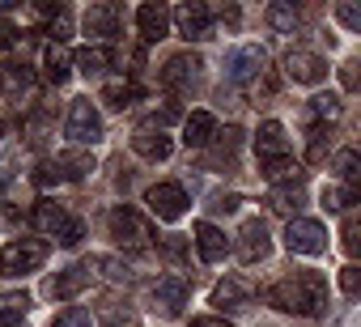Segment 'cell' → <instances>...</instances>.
I'll return each mask as SVG.
<instances>
[{"label": "cell", "instance_id": "1", "mask_svg": "<svg viewBox=\"0 0 361 327\" xmlns=\"http://www.w3.org/2000/svg\"><path fill=\"white\" fill-rule=\"evenodd\" d=\"M264 297L276 310H289V314L310 319V314H319L327 306V280H323V272H293V276L276 280Z\"/></svg>", "mask_w": 361, "mask_h": 327}, {"label": "cell", "instance_id": "2", "mask_svg": "<svg viewBox=\"0 0 361 327\" xmlns=\"http://www.w3.org/2000/svg\"><path fill=\"white\" fill-rule=\"evenodd\" d=\"M111 238H115L119 247H128V251H145L149 238H153V230H149V221H145L136 209L119 204V209H111Z\"/></svg>", "mask_w": 361, "mask_h": 327}, {"label": "cell", "instance_id": "3", "mask_svg": "<svg viewBox=\"0 0 361 327\" xmlns=\"http://www.w3.org/2000/svg\"><path fill=\"white\" fill-rule=\"evenodd\" d=\"M35 221H39V230L56 234L60 247H77V242L85 238V226H81L77 217H68V213H64L60 204H51V200H43V204L35 209Z\"/></svg>", "mask_w": 361, "mask_h": 327}, {"label": "cell", "instance_id": "4", "mask_svg": "<svg viewBox=\"0 0 361 327\" xmlns=\"http://www.w3.org/2000/svg\"><path fill=\"white\" fill-rule=\"evenodd\" d=\"M43 259H47V247L39 238H22V242L0 251V272L5 276H26V272H39Z\"/></svg>", "mask_w": 361, "mask_h": 327}, {"label": "cell", "instance_id": "5", "mask_svg": "<svg viewBox=\"0 0 361 327\" xmlns=\"http://www.w3.org/2000/svg\"><path fill=\"white\" fill-rule=\"evenodd\" d=\"M285 247L293 255H323L327 251V230L310 217H293L289 230H285Z\"/></svg>", "mask_w": 361, "mask_h": 327}, {"label": "cell", "instance_id": "6", "mask_svg": "<svg viewBox=\"0 0 361 327\" xmlns=\"http://www.w3.org/2000/svg\"><path fill=\"white\" fill-rule=\"evenodd\" d=\"M68 140L73 144H94V140H102V115L94 111V102L90 98H77L73 102V111H68Z\"/></svg>", "mask_w": 361, "mask_h": 327}, {"label": "cell", "instance_id": "7", "mask_svg": "<svg viewBox=\"0 0 361 327\" xmlns=\"http://www.w3.org/2000/svg\"><path fill=\"white\" fill-rule=\"evenodd\" d=\"M145 204L161 217V221H178L188 213V192L178 187V183H153L149 192H145Z\"/></svg>", "mask_w": 361, "mask_h": 327}, {"label": "cell", "instance_id": "8", "mask_svg": "<svg viewBox=\"0 0 361 327\" xmlns=\"http://www.w3.org/2000/svg\"><path fill=\"white\" fill-rule=\"evenodd\" d=\"M174 26H178V35L183 39H213V13H209V5H200V0H188V5H178L174 9Z\"/></svg>", "mask_w": 361, "mask_h": 327}, {"label": "cell", "instance_id": "9", "mask_svg": "<svg viewBox=\"0 0 361 327\" xmlns=\"http://www.w3.org/2000/svg\"><path fill=\"white\" fill-rule=\"evenodd\" d=\"M285 73L293 77V81H302V85H319L323 77H327V60L323 56H314V51H289L285 56Z\"/></svg>", "mask_w": 361, "mask_h": 327}, {"label": "cell", "instance_id": "10", "mask_svg": "<svg viewBox=\"0 0 361 327\" xmlns=\"http://www.w3.org/2000/svg\"><path fill=\"white\" fill-rule=\"evenodd\" d=\"M183 306H188V280H183V276H161V280L153 285V310L178 314Z\"/></svg>", "mask_w": 361, "mask_h": 327}, {"label": "cell", "instance_id": "11", "mask_svg": "<svg viewBox=\"0 0 361 327\" xmlns=\"http://www.w3.org/2000/svg\"><path fill=\"white\" fill-rule=\"evenodd\" d=\"M255 153H259V166H268V161H281V157H289V140H285V128H281L276 119L259 123Z\"/></svg>", "mask_w": 361, "mask_h": 327}, {"label": "cell", "instance_id": "12", "mask_svg": "<svg viewBox=\"0 0 361 327\" xmlns=\"http://www.w3.org/2000/svg\"><path fill=\"white\" fill-rule=\"evenodd\" d=\"M0 85H5V98H9V102H22V98H30V90H35V68L9 60L5 68H0Z\"/></svg>", "mask_w": 361, "mask_h": 327}, {"label": "cell", "instance_id": "13", "mask_svg": "<svg viewBox=\"0 0 361 327\" xmlns=\"http://www.w3.org/2000/svg\"><path fill=\"white\" fill-rule=\"evenodd\" d=\"M268 251H272V242H268L264 221H247L243 234H238V259H243V264H259Z\"/></svg>", "mask_w": 361, "mask_h": 327}, {"label": "cell", "instance_id": "14", "mask_svg": "<svg viewBox=\"0 0 361 327\" xmlns=\"http://www.w3.org/2000/svg\"><path fill=\"white\" fill-rule=\"evenodd\" d=\"M251 297H255V289H251L243 276H226V280L213 289V306H221V310H247Z\"/></svg>", "mask_w": 361, "mask_h": 327}, {"label": "cell", "instance_id": "15", "mask_svg": "<svg viewBox=\"0 0 361 327\" xmlns=\"http://www.w3.org/2000/svg\"><path fill=\"white\" fill-rule=\"evenodd\" d=\"M119 22H123V9L111 5V0L90 5V13H85V30H90V35H102V39H115V35H119Z\"/></svg>", "mask_w": 361, "mask_h": 327}, {"label": "cell", "instance_id": "16", "mask_svg": "<svg viewBox=\"0 0 361 327\" xmlns=\"http://www.w3.org/2000/svg\"><path fill=\"white\" fill-rule=\"evenodd\" d=\"M132 149H136L145 161H166L174 144H170V136H166L161 128H157V132H153V128H136V132H132Z\"/></svg>", "mask_w": 361, "mask_h": 327}, {"label": "cell", "instance_id": "17", "mask_svg": "<svg viewBox=\"0 0 361 327\" xmlns=\"http://www.w3.org/2000/svg\"><path fill=\"white\" fill-rule=\"evenodd\" d=\"M196 68H200L196 56H170L166 68H161V85H166V90H188V85L196 81Z\"/></svg>", "mask_w": 361, "mask_h": 327}, {"label": "cell", "instance_id": "18", "mask_svg": "<svg viewBox=\"0 0 361 327\" xmlns=\"http://www.w3.org/2000/svg\"><path fill=\"white\" fill-rule=\"evenodd\" d=\"M259 68H264V51H259V47H238V51L226 60V73H230V81H238V85L251 81Z\"/></svg>", "mask_w": 361, "mask_h": 327}, {"label": "cell", "instance_id": "19", "mask_svg": "<svg viewBox=\"0 0 361 327\" xmlns=\"http://www.w3.org/2000/svg\"><path fill=\"white\" fill-rule=\"evenodd\" d=\"M136 26H140V35H145L149 43H157V39H166V30H170V13H166L161 5H140V9H136Z\"/></svg>", "mask_w": 361, "mask_h": 327}, {"label": "cell", "instance_id": "20", "mask_svg": "<svg viewBox=\"0 0 361 327\" xmlns=\"http://www.w3.org/2000/svg\"><path fill=\"white\" fill-rule=\"evenodd\" d=\"M213 136H217V119H213L209 111H192L188 123H183V140H188L192 149H204Z\"/></svg>", "mask_w": 361, "mask_h": 327}, {"label": "cell", "instance_id": "21", "mask_svg": "<svg viewBox=\"0 0 361 327\" xmlns=\"http://www.w3.org/2000/svg\"><path fill=\"white\" fill-rule=\"evenodd\" d=\"M196 247H200V259H209V264L226 259V251H230L226 234H221L217 226H209V221H200V226H196Z\"/></svg>", "mask_w": 361, "mask_h": 327}, {"label": "cell", "instance_id": "22", "mask_svg": "<svg viewBox=\"0 0 361 327\" xmlns=\"http://www.w3.org/2000/svg\"><path fill=\"white\" fill-rule=\"evenodd\" d=\"M336 171H340V179H344V192H348L353 200H361V153H357V149L336 153Z\"/></svg>", "mask_w": 361, "mask_h": 327}, {"label": "cell", "instance_id": "23", "mask_svg": "<svg viewBox=\"0 0 361 327\" xmlns=\"http://www.w3.org/2000/svg\"><path fill=\"white\" fill-rule=\"evenodd\" d=\"M85 285H90V268H64L60 276H51L47 293H51V297H73V293H81Z\"/></svg>", "mask_w": 361, "mask_h": 327}, {"label": "cell", "instance_id": "24", "mask_svg": "<svg viewBox=\"0 0 361 327\" xmlns=\"http://www.w3.org/2000/svg\"><path fill=\"white\" fill-rule=\"evenodd\" d=\"M68 73H73V60H68V51L51 43V47L43 51V77H47L51 85H64V81H68Z\"/></svg>", "mask_w": 361, "mask_h": 327}, {"label": "cell", "instance_id": "25", "mask_svg": "<svg viewBox=\"0 0 361 327\" xmlns=\"http://www.w3.org/2000/svg\"><path fill=\"white\" fill-rule=\"evenodd\" d=\"M111 60H115L111 47H81V51H77V68H81L85 77H102V73L111 68Z\"/></svg>", "mask_w": 361, "mask_h": 327}, {"label": "cell", "instance_id": "26", "mask_svg": "<svg viewBox=\"0 0 361 327\" xmlns=\"http://www.w3.org/2000/svg\"><path fill=\"white\" fill-rule=\"evenodd\" d=\"M102 98H106L115 111H123V106H132V102L140 98V85H136V81H111V85L102 90Z\"/></svg>", "mask_w": 361, "mask_h": 327}, {"label": "cell", "instance_id": "27", "mask_svg": "<svg viewBox=\"0 0 361 327\" xmlns=\"http://www.w3.org/2000/svg\"><path fill=\"white\" fill-rule=\"evenodd\" d=\"M268 204H272L276 213H298V209L306 204V192H302V187H276V192L268 196Z\"/></svg>", "mask_w": 361, "mask_h": 327}, {"label": "cell", "instance_id": "28", "mask_svg": "<svg viewBox=\"0 0 361 327\" xmlns=\"http://www.w3.org/2000/svg\"><path fill=\"white\" fill-rule=\"evenodd\" d=\"M264 179H272V183H293V179H302V166L293 157H281V161H268L264 166Z\"/></svg>", "mask_w": 361, "mask_h": 327}, {"label": "cell", "instance_id": "29", "mask_svg": "<svg viewBox=\"0 0 361 327\" xmlns=\"http://www.w3.org/2000/svg\"><path fill=\"white\" fill-rule=\"evenodd\" d=\"M221 140H217V149H213V157L217 161H234V153H238V144H243V128H226V132H217Z\"/></svg>", "mask_w": 361, "mask_h": 327}, {"label": "cell", "instance_id": "30", "mask_svg": "<svg viewBox=\"0 0 361 327\" xmlns=\"http://www.w3.org/2000/svg\"><path fill=\"white\" fill-rule=\"evenodd\" d=\"M60 171H64V179H85V175L94 171V161H90L85 153H64V157H60Z\"/></svg>", "mask_w": 361, "mask_h": 327}, {"label": "cell", "instance_id": "31", "mask_svg": "<svg viewBox=\"0 0 361 327\" xmlns=\"http://www.w3.org/2000/svg\"><path fill=\"white\" fill-rule=\"evenodd\" d=\"M327 149H331V128H310V149H306V157L310 161H323L327 157Z\"/></svg>", "mask_w": 361, "mask_h": 327}, {"label": "cell", "instance_id": "32", "mask_svg": "<svg viewBox=\"0 0 361 327\" xmlns=\"http://www.w3.org/2000/svg\"><path fill=\"white\" fill-rule=\"evenodd\" d=\"M268 22H272V30H281V35H293V26H298V13H293L289 5H272V9H268Z\"/></svg>", "mask_w": 361, "mask_h": 327}, {"label": "cell", "instance_id": "33", "mask_svg": "<svg viewBox=\"0 0 361 327\" xmlns=\"http://www.w3.org/2000/svg\"><path fill=\"white\" fill-rule=\"evenodd\" d=\"M336 18H340V26H348L353 35H361V5H357V0H344V5H336Z\"/></svg>", "mask_w": 361, "mask_h": 327}, {"label": "cell", "instance_id": "34", "mask_svg": "<svg viewBox=\"0 0 361 327\" xmlns=\"http://www.w3.org/2000/svg\"><path fill=\"white\" fill-rule=\"evenodd\" d=\"M310 111H314L319 119L331 123V119L340 115V98H336V94H319V98H310Z\"/></svg>", "mask_w": 361, "mask_h": 327}, {"label": "cell", "instance_id": "35", "mask_svg": "<svg viewBox=\"0 0 361 327\" xmlns=\"http://www.w3.org/2000/svg\"><path fill=\"white\" fill-rule=\"evenodd\" d=\"M51 327H90V314L81 310V306H68V310H60L56 314V323Z\"/></svg>", "mask_w": 361, "mask_h": 327}, {"label": "cell", "instance_id": "36", "mask_svg": "<svg viewBox=\"0 0 361 327\" xmlns=\"http://www.w3.org/2000/svg\"><path fill=\"white\" fill-rule=\"evenodd\" d=\"M344 251L348 255H361V217H348L344 221Z\"/></svg>", "mask_w": 361, "mask_h": 327}, {"label": "cell", "instance_id": "37", "mask_svg": "<svg viewBox=\"0 0 361 327\" xmlns=\"http://www.w3.org/2000/svg\"><path fill=\"white\" fill-rule=\"evenodd\" d=\"M161 255H166L170 264H178V259L188 255V238H178V234H170V238L161 242Z\"/></svg>", "mask_w": 361, "mask_h": 327}, {"label": "cell", "instance_id": "38", "mask_svg": "<svg viewBox=\"0 0 361 327\" xmlns=\"http://www.w3.org/2000/svg\"><path fill=\"white\" fill-rule=\"evenodd\" d=\"M60 179H64L60 161H43V166H39V175H35V183H39V187H51V183H60Z\"/></svg>", "mask_w": 361, "mask_h": 327}, {"label": "cell", "instance_id": "39", "mask_svg": "<svg viewBox=\"0 0 361 327\" xmlns=\"http://www.w3.org/2000/svg\"><path fill=\"white\" fill-rule=\"evenodd\" d=\"M340 285H344V293H353V297H361V264H353V268H344V272H340Z\"/></svg>", "mask_w": 361, "mask_h": 327}, {"label": "cell", "instance_id": "40", "mask_svg": "<svg viewBox=\"0 0 361 327\" xmlns=\"http://www.w3.org/2000/svg\"><path fill=\"white\" fill-rule=\"evenodd\" d=\"M348 200H353L348 192H340V187H323V204H327V209H344Z\"/></svg>", "mask_w": 361, "mask_h": 327}, {"label": "cell", "instance_id": "41", "mask_svg": "<svg viewBox=\"0 0 361 327\" xmlns=\"http://www.w3.org/2000/svg\"><path fill=\"white\" fill-rule=\"evenodd\" d=\"M340 81H344V90H361V64H344Z\"/></svg>", "mask_w": 361, "mask_h": 327}, {"label": "cell", "instance_id": "42", "mask_svg": "<svg viewBox=\"0 0 361 327\" xmlns=\"http://www.w3.org/2000/svg\"><path fill=\"white\" fill-rule=\"evenodd\" d=\"M238 204H243V200H238L234 192H230V196H213V213H234Z\"/></svg>", "mask_w": 361, "mask_h": 327}, {"label": "cell", "instance_id": "43", "mask_svg": "<svg viewBox=\"0 0 361 327\" xmlns=\"http://www.w3.org/2000/svg\"><path fill=\"white\" fill-rule=\"evenodd\" d=\"M0 327H26L22 310H0Z\"/></svg>", "mask_w": 361, "mask_h": 327}, {"label": "cell", "instance_id": "44", "mask_svg": "<svg viewBox=\"0 0 361 327\" xmlns=\"http://www.w3.org/2000/svg\"><path fill=\"white\" fill-rule=\"evenodd\" d=\"M13 22H5V18H0V51H5V47H13Z\"/></svg>", "mask_w": 361, "mask_h": 327}, {"label": "cell", "instance_id": "45", "mask_svg": "<svg viewBox=\"0 0 361 327\" xmlns=\"http://www.w3.org/2000/svg\"><path fill=\"white\" fill-rule=\"evenodd\" d=\"M51 35H56V43H64V39H68V22H64V18H56V26H51Z\"/></svg>", "mask_w": 361, "mask_h": 327}, {"label": "cell", "instance_id": "46", "mask_svg": "<svg viewBox=\"0 0 361 327\" xmlns=\"http://www.w3.org/2000/svg\"><path fill=\"white\" fill-rule=\"evenodd\" d=\"M192 327H230V323H226V319H196Z\"/></svg>", "mask_w": 361, "mask_h": 327}]
</instances>
